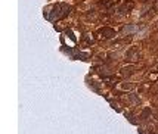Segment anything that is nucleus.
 <instances>
[{"label": "nucleus", "instance_id": "1", "mask_svg": "<svg viewBox=\"0 0 158 134\" xmlns=\"http://www.w3.org/2000/svg\"><path fill=\"white\" fill-rule=\"evenodd\" d=\"M69 12H71V7H69L68 5L61 3V5H56L53 9H50L48 14H46V18H49L50 22H55L58 18H59V19H61V18H65Z\"/></svg>", "mask_w": 158, "mask_h": 134}]
</instances>
